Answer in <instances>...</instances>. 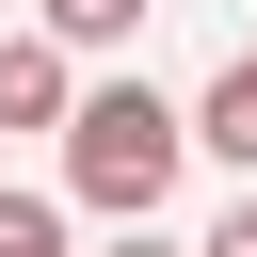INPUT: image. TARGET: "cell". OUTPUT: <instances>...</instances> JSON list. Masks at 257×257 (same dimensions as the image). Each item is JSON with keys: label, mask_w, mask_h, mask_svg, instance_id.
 <instances>
[{"label": "cell", "mask_w": 257, "mask_h": 257, "mask_svg": "<svg viewBox=\"0 0 257 257\" xmlns=\"http://www.w3.org/2000/svg\"><path fill=\"white\" fill-rule=\"evenodd\" d=\"M193 257H257V193H241V209H225V225H209Z\"/></svg>", "instance_id": "8992f818"}, {"label": "cell", "mask_w": 257, "mask_h": 257, "mask_svg": "<svg viewBox=\"0 0 257 257\" xmlns=\"http://www.w3.org/2000/svg\"><path fill=\"white\" fill-rule=\"evenodd\" d=\"M80 80H64V32H0V128H64Z\"/></svg>", "instance_id": "7a4b0ae2"}, {"label": "cell", "mask_w": 257, "mask_h": 257, "mask_svg": "<svg viewBox=\"0 0 257 257\" xmlns=\"http://www.w3.org/2000/svg\"><path fill=\"white\" fill-rule=\"evenodd\" d=\"M48 32H64V48H128V32H145V0H48Z\"/></svg>", "instance_id": "277c9868"}, {"label": "cell", "mask_w": 257, "mask_h": 257, "mask_svg": "<svg viewBox=\"0 0 257 257\" xmlns=\"http://www.w3.org/2000/svg\"><path fill=\"white\" fill-rule=\"evenodd\" d=\"M177 145H193V112H161L145 80H96V96L64 112V193H80L96 225H145V209L177 193Z\"/></svg>", "instance_id": "6da1fadb"}, {"label": "cell", "mask_w": 257, "mask_h": 257, "mask_svg": "<svg viewBox=\"0 0 257 257\" xmlns=\"http://www.w3.org/2000/svg\"><path fill=\"white\" fill-rule=\"evenodd\" d=\"M112 257H193V241H145V225H128V241H112Z\"/></svg>", "instance_id": "52a82bcc"}, {"label": "cell", "mask_w": 257, "mask_h": 257, "mask_svg": "<svg viewBox=\"0 0 257 257\" xmlns=\"http://www.w3.org/2000/svg\"><path fill=\"white\" fill-rule=\"evenodd\" d=\"M0 257H64V209L48 193H0Z\"/></svg>", "instance_id": "5b68a950"}, {"label": "cell", "mask_w": 257, "mask_h": 257, "mask_svg": "<svg viewBox=\"0 0 257 257\" xmlns=\"http://www.w3.org/2000/svg\"><path fill=\"white\" fill-rule=\"evenodd\" d=\"M193 145H225V161L257 177V48H241V64L209 80V112H193Z\"/></svg>", "instance_id": "3957f363"}]
</instances>
